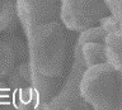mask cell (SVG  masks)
Masks as SVG:
<instances>
[{
	"instance_id": "obj_1",
	"label": "cell",
	"mask_w": 122,
	"mask_h": 110,
	"mask_svg": "<svg viewBox=\"0 0 122 110\" xmlns=\"http://www.w3.org/2000/svg\"><path fill=\"white\" fill-rule=\"evenodd\" d=\"M30 64L47 77H62L66 60V37L59 22L37 25L28 36Z\"/></svg>"
},
{
	"instance_id": "obj_2",
	"label": "cell",
	"mask_w": 122,
	"mask_h": 110,
	"mask_svg": "<svg viewBox=\"0 0 122 110\" xmlns=\"http://www.w3.org/2000/svg\"><path fill=\"white\" fill-rule=\"evenodd\" d=\"M80 94L95 110H122V73L108 62L88 67L80 81Z\"/></svg>"
},
{
	"instance_id": "obj_3",
	"label": "cell",
	"mask_w": 122,
	"mask_h": 110,
	"mask_svg": "<svg viewBox=\"0 0 122 110\" xmlns=\"http://www.w3.org/2000/svg\"><path fill=\"white\" fill-rule=\"evenodd\" d=\"M81 46L75 43L74 62L64 86L46 102L43 109H88L89 104L84 100L80 94V81L86 70L83 58Z\"/></svg>"
},
{
	"instance_id": "obj_4",
	"label": "cell",
	"mask_w": 122,
	"mask_h": 110,
	"mask_svg": "<svg viewBox=\"0 0 122 110\" xmlns=\"http://www.w3.org/2000/svg\"><path fill=\"white\" fill-rule=\"evenodd\" d=\"M106 0H62L60 18L67 29L81 32L108 14Z\"/></svg>"
},
{
	"instance_id": "obj_5",
	"label": "cell",
	"mask_w": 122,
	"mask_h": 110,
	"mask_svg": "<svg viewBox=\"0 0 122 110\" xmlns=\"http://www.w3.org/2000/svg\"><path fill=\"white\" fill-rule=\"evenodd\" d=\"M61 3L62 0H15L17 17L25 37L37 25L59 20Z\"/></svg>"
},
{
	"instance_id": "obj_6",
	"label": "cell",
	"mask_w": 122,
	"mask_h": 110,
	"mask_svg": "<svg viewBox=\"0 0 122 110\" xmlns=\"http://www.w3.org/2000/svg\"><path fill=\"white\" fill-rule=\"evenodd\" d=\"M27 80L29 82L30 89L36 94L38 100L42 104V109L45 108L46 102L51 99L56 91L60 89L62 80L61 77H47L40 73L29 62V67L27 71Z\"/></svg>"
},
{
	"instance_id": "obj_7",
	"label": "cell",
	"mask_w": 122,
	"mask_h": 110,
	"mask_svg": "<svg viewBox=\"0 0 122 110\" xmlns=\"http://www.w3.org/2000/svg\"><path fill=\"white\" fill-rule=\"evenodd\" d=\"M109 15L102 18L99 24L108 33L122 36V0H106Z\"/></svg>"
},
{
	"instance_id": "obj_8",
	"label": "cell",
	"mask_w": 122,
	"mask_h": 110,
	"mask_svg": "<svg viewBox=\"0 0 122 110\" xmlns=\"http://www.w3.org/2000/svg\"><path fill=\"white\" fill-rule=\"evenodd\" d=\"M107 62L122 73V36L108 33L104 41Z\"/></svg>"
},
{
	"instance_id": "obj_9",
	"label": "cell",
	"mask_w": 122,
	"mask_h": 110,
	"mask_svg": "<svg viewBox=\"0 0 122 110\" xmlns=\"http://www.w3.org/2000/svg\"><path fill=\"white\" fill-rule=\"evenodd\" d=\"M81 51H83V58H84L86 68L95 66V64H99V63L107 62L104 43L89 42V43H85L83 46Z\"/></svg>"
},
{
	"instance_id": "obj_10",
	"label": "cell",
	"mask_w": 122,
	"mask_h": 110,
	"mask_svg": "<svg viewBox=\"0 0 122 110\" xmlns=\"http://www.w3.org/2000/svg\"><path fill=\"white\" fill-rule=\"evenodd\" d=\"M15 53L6 41H0V78L8 76L14 68Z\"/></svg>"
},
{
	"instance_id": "obj_11",
	"label": "cell",
	"mask_w": 122,
	"mask_h": 110,
	"mask_svg": "<svg viewBox=\"0 0 122 110\" xmlns=\"http://www.w3.org/2000/svg\"><path fill=\"white\" fill-rule=\"evenodd\" d=\"M17 8L15 0H0V32L14 24Z\"/></svg>"
},
{
	"instance_id": "obj_12",
	"label": "cell",
	"mask_w": 122,
	"mask_h": 110,
	"mask_svg": "<svg viewBox=\"0 0 122 110\" xmlns=\"http://www.w3.org/2000/svg\"><path fill=\"white\" fill-rule=\"evenodd\" d=\"M107 37V32L99 27H90V28H86L80 32L78 39H76V43L80 44L83 47L85 43H89V42H99V43H104Z\"/></svg>"
},
{
	"instance_id": "obj_13",
	"label": "cell",
	"mask_w": 122,
	"mask_h": 110,
	"mask_svg": "<svg viewBox=\"0 0 122 110\" xmlns=\"http://www.w3.org/2000/svg\"><path fill=\"white\" fill-rule=\"evenodd\" d=\"M6 42L11 46V48H13V51L15 53V61H19V60H22V58H24L25 55H27V52H25V49H24V46H23V43L20 42V39L17 37H6L5 38Z\"/></svg>"
},
{
	"instance_id": "obj_14",
	"label": "cell",
	"mask_w": 122,
	"mask_h": 110,
	"mask_svg": "<svg viewBox=\"0 0 122 110\" xmlns=\"http://www.w3.org/2000/svg\"><path fill=\"white\" fill-rule=\"evenodd\" d=\"M13 105V96L6 82L0 81V106Z\"/></svg>"
}]
</instances>
